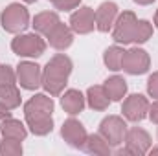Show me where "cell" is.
I'll list each match as a JSON object with an SVG mask.
<instances>
[{
    "label": "cell",
    "mask_w": 158,
    "mask_h": 156,
    "mask_svg": "<svg viewBox=\"0 0 158 156\" xmlns=\"http://www.w3.org/2000/svg\"><path fill=\"white\" fill-rule=\"evenodd\" d=\"M119 15L118 4L116 2H103L96 9V30L101 33H107L112 30L116 18Z\"/></svg>",
    "instance_id": "obj_13"
},
{
    "label": "cell",
    "mask_w": 158,
    "mask_h": 156,
    "mask_svg": "<svg viewBox=\"0 0 158 156\" xmlns=\"http://www.w3.org/2000/svg\"><path fill=\"white\" fill-rule=\"evenodd\" d=\"M0 154L2 156H20L22 154V143L19 140L4 138L0 142Z\"/></svg>",
    "instance_id": "obj_23"
},
{
    "label": "cell",
    "mask_w": 158,
    "mask_h": 156,
    "mask_svg": "<svg viewBox=\"0 0 158 156\" xmlns=\"http://www.w3.org/2000/svg\"><path fill=\"white\" fill-rule=\"evenodd\" d=\"M138 6H149V4H153L155 0H134Z\"/></svg>",
    "instance_id": "obj_30"
},
{
    "label": "cell",
    "mask_w": 158,
    "mask_h": 156,
    "mask_svg": "<svg viewBox=\"0 0 158 156\" xmlns=\"http://www.w3.org/2000/svg\"><path fill=\"white\" fill-rule=\"evenodd\" d=\"M153 145V140L149 136L147 130L140 129V127H132L127 130L125 134V149H127V154L131 156H143L149 153Z\"/></svg>",
    "instance_id": "obj_8"
},
{
    "label": "cell",
    "mask_w": 158,
    "mask_h": 156,
    "mask_svg": "<svg viewBox=\"0 0 158 156\" xmlns=\"http://www.w3.org/2000/svg\"><path fill=\"white\" fill-rule=\"evenodd\" d=\"M105 90L110 97V101H121L127 94V81L119 76H112L105 81Z\"/></svg>",
    "instance_id": "obj_20"
},
{
    "label": "cell",
    "mask_w": 158,
    "mask_h": 156,
    "mask_svg": "<svg viewBox=\"0 0 158 156\" xmlns=\"http://www.w3.org/2000/svg\"><path fill=\"white\" fill-rule=\"evenodd\" d=\"M151 66V57L145 50L142 48H131L123 53V63L121 70L127 72L129 76H142L149 70Z\"/></svg>",
    "instance_id": "obj_7"
},
{
    "label": "cell",
    "mask_w": 158,
    "mask_h": 156,
    "mask_svg": "<svg viewBox=\"0 0 158 156\" xmlns=\"http://www.w3.org/2000/svg\"><path fill=\"white\" fill-rule=\"evenodd\" d=\"M149 153H151V154H158V147H151Z\"/></svg>",
    "instance_id": "obj_31"
},
{
    "label": "cell",
    "mask_w": 158,
    "mask_h": 156,
    "mask_svg": "<svg viewBox=\"0 0 158 156\" xmlns=\"http://www.w3.org/2000/svg\"><path fill=\"white\" fill-rule=\"evenodd\" d=\"M61 136H63V140L70 145V147H74V149H83V145H85V142H86V138H88V132H86V129L83 127V123L76 119V117H68L64 123H63V127H61Z\"/></svg>",
    "instance_id": "obj_12"
},
{
    "label": "cell",
    "mask_w": 158,
    "mask_h": 156,
    "mask_svg": "<svg viewBox=\"0 0 158 156\" xmlns=\"http://www.w3.org/2000/svg\"><path fill=\"white\" fill-rule=\"evenodd\" d=\"M22 2H26V4H33V2H37V0H22Z\"/></svg>",
    "instance_id": "obj_33"
},
{
    "label": "cell",
    "mask_w": 158,
    "mask_h": 156,
    "mask_svg": "<svg viewBox=\"0 0 158 156\" xmlns=\"http://www.w3.org/2000/svg\"><path fill=\"white\" fill-rule=\"evenodd\" d=\"M147 92H149L151 97L158 99V72L151 74L149 79H147Z\"/></svg>",
    "instance_id": "obj_27"
},
{
    "label": "cell",
    "mask_w": 158,
    "mask_h": 156,
    "mask_svg": "<svg viewBox=\"0 0 158 156\" xmlns=\"http://www.w3.org/2000/svg\"><path fill=\"white\" fill-rule=\"evenodd\" d=\"M155 26H156V28H158V11H156V13H155Z\"/></svg>",
    "instance_id": "obj_32"
},
{
    "label": "cell",
    "mask_w": 158,
    "mask_h": 156,
    "mask_svg": "<svg viewBox=\"0 0 158 156\" xmlns=\"http://www.w3.org/2000/svg\"><path fill=\"white\" fill-rule=\"evenodd\" d=\"M147 116H149V119H151L155 125H158V99L153 103V105H149V112H147Z\"/></svg>",
    "instance_id": "obj_28"
},
{
    "label": "cell",
    "mask_w": 158,
    "mask_h": 156,
    "mask_svg": "<svg viewBox=\"0 0 158 156\" xmlns=\"http://www.w3.org/2000/svg\"><path fill=\"white\" fill-rule=\"evenodd\" d=\"M70 28H72L74 33H79V35H86V33L94 31V28H96V11L88 6L76 7V11L70 15Z\"/></svg>",
    "instance_id": "obj_11"
},
{
    "label": "cell",
    "mask_w": 158,
    "mask_h": 156,
    "mask_svg": "<svg viewBox=\"0 0 158 156\" xmlns=\"http://www.w3.org/2000/svg\"><path fill=\"white\" fill-rule=\"evenodd\" d=\"M85 105H86V97L79 92V90H66L63 96H61V107L64 109V112L66 114H70V116H76L79 114L83 109H85Z\"/></svg>",
    "instance_id": "obj_16"
},
{
    "label": "cell",
    "mask_w": 158,
    "mask_h": 156,
    "mask_svg": "<svg viewBox=\"0 0 158 156\" xmlns=\"http://www.w3.org/2000/svg\"><path fill=\"white\" fill-rule=\"evenodd\" d=\"M52 4H53L55 9H59V11H72V9L79 7L81 0H52Z\"/></svg>",
    "instance_id": "obj_26"
},
{
    "label": "cell",
    "mask_w": 158,
    "mask_h": 156,
    "mask_svg": "<svg viewBox=\"0 0 158 156\" xmlns=\"http://www.w3.org/2000/svg\"><path fill=\"white\" fill-rule=\"evenodd\" d=\"M17 72L9 64H0V84H15Z\"/></svg>",
    "instance_id": "obj_25"
},
{
    "label": "cell",
    "mask_w": 158,
    "mask_h": 156,
    "mask_svg": "<svg viewBox=\"0 0 158 156\" xmlns=\"http://www.w3.org/2000/svg\"><path fill=\"white\" fill-rule=\"evenodd\" d=\"M81 151H85V153H88V154H98V156H110L112 153V147L109 145V142L98 132V134H88V138H86V142H85V145H83V149Z\"/></svg>",
    "instance_id": "obj_18"
},
{
    "label": "cell",
    "mask_w": 158,
    "mask_h": 156,
    "mask_svg": "<svg viewBox=\"0 0 158 156\" xmlns=\"http://www.w3.org/2000/svg\"><path fill=\"white\" fill-rule=\"evenodd\" d=\"M50 2H52V0H50Z\"/></svg>",
    "instance_id": "obj_34"
},
{
    "label": "cell",
    "mask_w": 158,
    "mask_h": 156,
    "mask_svg": "<svg viewBox=\"0 0 158 156\" xmlns=\"http://www.w3.org/2000/svg\"><path fill=\"white\" fill-rule=\"evenodd\" d=\"M61 20H59V15L55 13V11H42L39 15H35V18H33V30L40 33V35H48L57 24H59Z\"/></svg>",
    "instance_id": "obj_19"
},
{
    "label": "cell",
    "mask_w": 158,
    "mask_h": 156,
    "mask_svg": "<svg viewBox=\"0 0 158 156\" xmlns=\"http://www.w3.org/2000/svg\"><path fill=\"white\" fill-rule=\"evenodd\" d=\"M20 90L17 88V84H0V103L13 110L20 107Z\"/></svg>",
    "instance_id": "obj_21"
},
{
    "label": "cell",
    "mask_w": 158,
    "mask_h": 156,
    "mask_svg": "<svg viewBox=\"0 0 158 156\" xmlns=\"http://www.w3.org/2000/svg\"><path fill=\"white\" fill-rule=\"evenodd\" d=\"M6 117H11V109H7L4 103H0V121H4Z\"/></svg>",
    "instance_id": "obj_29"
},
{
    "label": "cell",
    "mask_w": 158,
    "mask_h": 156,
    "mask_svg": "<svg viewBox=\"0 0 158 156\" xmlns=\"http://www.w3.org/2000/svg\"><path fill=\"white\" fill-rule=\"evenodd\" d=\"M136 28H138L136 15L132 11H123L118 15L116 22L112 26V39L118 44H131V42H134Z\"/></svg>",
    "instance_id": "obj_5"
},
{
    "label": "cell",
    "mask_w": 158,
    "mask_h": 156,
    "mask_svg": "<svg viewBox=\"0 0 158 156\" xmlns=\"http://www.w3.org/2000/svg\"><path fill=\"white\" fill-rule=\"evenodd\" d=\"M153 37V24L149 20H138V28H136V35L134 42L136 44H143Z\"/></svg>",
    "instance_id": "obj_24"
},
{
    "label": "cell",
    "mask_w": 158,
    "mask_h": 156,
    "mask_svg": "<svg viewBox=\"0 0 158 156\" xmlns=\"http://www.w3.org/2000/svg\"><path fill=\"white\" fill-rule=\"evenodd\" d=\"M46 39H48V42H50L52 48L63 51V50H66V48L72 46V42H74V31H72L70 26L59 22V24L46 35Z\"/></svg>",
    "instance_id": "obj_14"
},
{
    "label": "cell",
    "mask_w": 158,
    "mask_h": 156,
    "mask_svg": "<svg viewBox=\"0 0 158 156\" xmlns=\"http://www.w3.org/2000/svg\"><path fill=\"white\" fill-rule=\"evenodd\" d=\"M17 81L26 90H37L42 86V70L37 63L22 61L17 66Z\"/></svg>",
    "instance_id": "obj_10"
},
{
    "label": "cell",
    "mask_w": 158,
    "mask_h": 156,
    "mask_svg": "<svg viewBox=\"0 0 158 156\" xmlns=\"http://www.w3.org/2000/svg\"><path fill=\"white\" fill-rule=\"evenodd\" d=\"M53 99L50 94H35L24 105V117L35 136H46L53 130Z\"/></svg>",
    "instance_id": "obj_1"
},
{
    "label": "cell",
    "mask_w": 158,
    "mask_h": 156,
    "mask_svg": "<svg viewBox=\"0 0 158 156\" xmlns=\"http://www.w3.org/2000/svg\"><path fill=\"white\" fill-rule=\"evenodd\" d=\"M99 134L109 142L110 147H119L125 142L127 123L119 116H107L99 123Z\"/></svg>",
    "instance_id": "obj_6"
},
{
    "label": "cell",
    "mask_w": 158,
    "mask_h": 156,
    "mask_svg": "<svg viewBox=\"0 0 158 156\" xmlns=\"http://www.w3.org/2000/svg\"><path fill=\"white\" fill-rule=\"evenodd\" d=\"M86 105L92 109V110H107L109 105L112 103L105 86L103 84H94L86 90Z\"/></svg>",
    "instance_id": "obj_15"
},
{
    "label": "cell",
    "mask_w": 158,
    "mask_h": 156,
    "mask_svg": "<svg viewBox=\"0 0 158 156\" xmlns=\"http://www.w3.org/2000/svg\"><path fill=\"white\" fill-rule=\"evenodd\" d=\"M11 50L19 57H40L46 51V40L40 33H19L11 40Z\"/></svg>",
    "instance_id": "obj_4"
},
{
    "label": "cell",
    "mask_w": 158,
    "mask_h": 156,
    "mask_svg": "<svg viewBox=\"0 0 158 156\" xmlns=\"http://www.w3.org/2000/svg\"><path fill=\"white\" fill-rule=\"evenodd\" d=\"M0 134L4 138H11V140H26L28 136V129L24 127V123H20L19 119L15 117H6L2 123H0Z\"/></svg>",
    "instance_id": "obj_17"
},
{
    "label": "cell",
    "mask_w": 158,
    "mask_h": 156,
    "mask_svg": "<svg viewBox=\"0 0 158 156\" xmlns=\"http://www.w3.org/2000/svg\"><path fill=\"white\" fill-rule=\"evenodd\" d=\"M72 68L74 64L68 55L64 53L53 55L42 70V88L46 90V94H50L52 97L61 96L72 74Z\"/></svg>",
    "instance_id": "obj_2"
},
{
    "label": "cell",
    "mask_w": 158,
    "mask_h": 156,
    "mask_svg": "<svg viewBox=\"0 0 158 156\" xmlns=\"http://www.w3.org/2000/svg\"><path fill=\"white\" fill-rule=\"evenodd\" d=\"M149 101L145 96L142 94H131L123 99V105H121V112H123V117L129 119V121H142L147 117V112H149Z\"/></svg>",
    "instance_id": "obj_9"
},
{
    "label": "cell",
    "mask_w": 158,
    "mask_h": 156,
    "mask_svg": "<svg viewBox=\"0 0 158 156\" xmlns=\"http://www.w3.org/2000/svg\"><path fill=\"white\" fill-rule=\"evenodd\" d=\"M0 24L7 33H15L19 35L20 31H24L30 26V11L22 6V4H9L0 17Z\"/></svg>",
    "instance_id": "obj_3"
},
{
    "label": "cell",
    "mask_w": 158,
    "mask_h": 156,
    "mask_svg": "<svg viewBox=\"0 0 158 156\" xmlns=\"http://www.w3.org/2000/svg\"><path fill=\"white\" fill-rule=\"evenodd\" d=\"M123 53H125V50L119 48V46H109V48L105 50V53H103V61H105V64H107L109 70H112V72L121 70Z\"/></svg>",
    "instance_id": "obj_22"
}]
</instances>
